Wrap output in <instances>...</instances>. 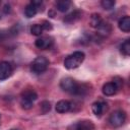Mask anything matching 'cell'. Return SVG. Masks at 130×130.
Returning a JSON list of instances; mask_svg holds the SVG:
<instances>
[{"mask_svg":"<svg viewBox=\"0 0 130 130\" xmlns=\"http://www.w3.org/2000/svg\"><path fill=\"white\" fill-rule=\"evenodd\" d=\"M38 6H36L34 3H29V4H27L26 5V7H25V9H24V14H25V16L27 17V18H30V17H32V16H35L36 14H37V12H38Z\"/></svg>","mask_w":130,"mask_h":130,"instance_id":"obj_15","label":"cell"},{"mask_svg":"<svg viewBox=\"0 0 130 130\" xmlns=\"http://www.w3.org/2000/svg\"><path fill=\"white\" fill-rule=\"evenodd\" d=\"M126 121V114L124 111L117 110L113 112L109 117V122L113 127H120Z\"/></svg>","mask_w":130,"mask_h":130,"instance_id":"obj_5","label":"cell"},{"mask_svg":"<svg viewBox=\"0 0 130 130\" xmlns=\"http://www.w3.org/2000/svg\"><path fill=\"white\" fill-rule=\"evenodd\" d=\"M42 26H43L44 30H51L52 29V24L49 21H46V20L42 23Z\"/></svg>","mask_w":130,"mask_h":130,"instance_id":"obj_23","label":"cell"},{"mask_svg":"<svg viewBox=\"0 0 130 130\" xmlns=\"http://www.w3.org/2000/svg\"><path fill=\"white\" fill-rule=\"evenodd\" d=\"M44 31V28L42 26V24H39V23H36L34 24L31 27H30V32L31 35L34 36H41Z\"/></svg>","mask_w":130,"mask_h":130,"instance_id":"obj_19","label":"cell"},{"mask_svg":"<svg viewBox=\"0 0 130 130\" xmlns=\"http://www.w3.org/2000/svg\"><path fill=\"white\" fill-rule=\"evenodd\" d=\"M84 60V53L81 51H76L66 57L64 60V66L67 69H75L81 65Z\"/></svg>","mask_w":130,"mask_h":130,"instance_id":"obj_2","label":"cell"},{"mask_svg":"<svg viewBox=\"0 0 130 130\" xmlns=\"http://www.w3.org/2000/svg\"><path fill=\"white\" fill-rule=\"evenodd\" d=\"M71 1L69 0H60L56 2V7L60 12H65L70 8Z\"/></svg>","mask_w":130,"mask_h":130,"instance_id":"obj_16","label":"cell"},{"mask_svg":"<svg viewBox=\"0 0 130 130\" xmlns=\"http://www.w3.org/2000/svg\"><path fill=\"white\" fill-rule=\"evenodd\" d=\"M9 130H18V129H9Z\"/></svg>","mask_w":130,"mask_h":130,"instance_id":"obj_24","label":"cell"},{"mask_svg":"<svg viewBox=\"0 0 130 130\" xmlns=\"http://www.w3.org/2000/svg\"><path fill=\"white\" fill-rule=\"evenodd\" d=\"M81 11L79 10H74L72 11L71 13L67 14L65 17H64V22L66 23H72V22H75L76 20H78L80 17H81Z\"/></svg>","mask_w":130,"mask_h":130,"instance_id":"obj_14","label":"cell"},{"mask_svg":"<svg viewBox=\"0 0 130 130\" xmlns=\"http://www.w3.org/2000/svg\"><path fill=\"white\" fill-rule=\"evenodd\" d=\"M37 99H38V94L34 89H30V88L24 89L21 92L20 105H21V107L23 109L28 110V109H30L32 107V104Z\"/></svg>","mask_w":130,"mask_h":130,"instance_id":"obj_3","label":"cell"},{"mask_svg":"<svg viewBox=\"0 0 130 130\" xmlns=\"http://www.w3.org/2000/svg\"><path fill=\"white\" fill-rule=\"evenodd\" d=\"M50 110H51V105H50V103H49L48 101L42 102V104H41V112H42L43 114H46V113H48Z\"/></svg>","mask_w":130,"mask_h":130,"instance_id":"obj_21","label":"cell"},{"mask_svg":"<svg viewBox=\"0 0 130 130\" xmlns=\"http://www.w3.org/2000/svg\"><path fill=\"white\" fill-rule=\"evenodd\" d=\"M118 26L122 31L129 32L130 31V17L128 15L121 17L118 21Z\"/></svg>","mask_w":130,"mask_h":130,"instance_id":"obj_12","label":"cell"},{"mask_svg":"<svg viewBox=\"0 0 130 130\" xmlns=\"http://www.w3.org/2000/svg\"><path fill=\"white\" fill-rule=\"evenodd\" d=\"M53 43L54 41L51 37H41L36 40L35 45L37 48L41 50H46V49H50L53 46Z\"/></svg>","mask_w":130,"mask_h":130,"instance_id":"obj_7","label":"cell"},{"mask_svg":"<svg viewBox=\"0 0 130 130\" xmlns=\"http://www.w3.org/2000/svg\"><path fill=\"white\" fill-rule=\"evenodd\" d=\"M60 87L64 91H67V92L72 93V94H78V95L84 94V92L87 90L84 87V84L77 83L76 80H74L71 77H65V78H63L60 81Z\"/></svg>","mask_w":130,"mask_h":130,"instance_id":"obj_1","label":"cell"},{"mask_svg":"<svg viewBox=\"0 0 130 130\" xmlns=\"http://www.w3.org/2000/svg\"><path fill=\"white\" fill-rule=\"evenodd\" d=\"M96 29H98L96 36H98L99 38L105 39L106 37H108V36L111 34V31H112V26H111V24H110L109 22L103 20V21L101 22V24L96 27Z\"/></svg>","mask_w":130,"mask_h":130,"instance_id":"obj_8","label":"cell"},{"mask_svg":"<svg viewBox=\"0 0 130 130\" xmlns=\"http://www.w3.org/2000/svg\"><path fill=\"white\" fill-rule=\"evenodd\" d=\"M12 73V66L9 62H0V80L8 78Z\"/></svg>","mask_w":130,"mask_h":130,"instance_id":"obj_9","label":"cell"},{"mask_svg":"<svg viewBox=\"0 0 130 130\" xmlns=\"http://www.w3.org/2000/svg\"><path fill=\"white\" fill-rule=\"evenodd\" d=\"M102 90H103V93H104L105 95H108V96L113 95V94H115V93L118 91L116 85H115L112 81L105 83V84L103 85V89H102Z\"/></svg>","mask_w":130,"mask_h":130,"instance_id":"obj_13","label":"cell"},{"mask_svg":"<svg viewBox=\"0 0 130 130\" xmlns=\"http://www.w3.org/2000/svg\"><path fill=\"white\" fill-rule=\"evenodd\" d=\"M71 110V103L66 100H61L56 104V111L58 113H66Z\"/></svg>","mask_w":130,"mask_h":130,"instance_id":"obj_11","label":"cell"},{"mask_svg":"<svg viewBox=\"0 0 130 130\" xmlns=\"http://www.w3.org/2000/svg\"><path fill=\"white\" fill-rule=\"evenodd\" d=\"M112 82L116 85V87H117V89H118V90H119V89H121V88L123 87V79H122L121 77H118V76L114 77Z\"/></svg>","mask_w":130,"mask_h":130,"instance_id":"obj_22","label":"cell"},{"mask_svg":"<svg viewBox=\"0 0 130 130\" xmlns=\"http://www.w3.org/2000/svg\"><path fill=\"white\" fill-rule=\"evenodd\" d=\"M108 109V105L107 103L103 102V101H98V102H94L91 106V110L93 112V114L98 117H101Z\"/></svg>","mask_w":130,"mask_h":130,"instance_id":"obj_10","label":"cell"},{"mask_svg":"<svg viewBox=\"0 0 130 130\" xmlns=\"http://www.w3.org/2000/svg\"><path fill=\"white\" fill-rule=\"evenodd\" d=\"M102 21H103V19H102V17H101L100 14L94 13V14H92L91 17H90V24H91L92 27H95V28H96V27L101 24Z\"/></svg>","mask_w":130,"mask_h":130,"instance_id":"obj_18","label":"cell"},{"mask_svg":"<svg viewBox=\"0 0 130 130\" xmlns=\"http://www.w3.org/2000/svg\"><path fill=\"white\" fill-rule=\"evenodd\" d=\"M101 5L103 6L104 9L110 10L115 6V1H113V0H103L101 2Z\"/></svg>","mask_w":130,"mask_h":130,"instance_id":"obj_20","label":"cell"},{"mask_svg":"<svg viewBox=\"0 0 130 130\" xmlns=\"http://www.w3.org/2000/svg\"><path fill=\"white\" fill-rule=\"evenodd\" d=\"M49 63L50 62L46 57L39 56L32 61V63L30 65V69H31V71L34 73L41 74V73H43V72H45L47 70V68L49 67Z\"/></svg>","mask_w":130,"mask_h":130,"instance_id":"obj_4","label":"cell"},{"mask_svg":"<svg viewBox=\"0 0 130 130\" xmlns=\"http://www.w3.org/2000/svg\"><path fill=\"white\" fill-rule=\"evenodd\" d=\"M67 130H94V125L89 120H82L71 124Z\"/></svg>","mask_w":130,"mask_h":130,"instance_id":"obj_6","label":"cell"},{"mask_svg":"<svg viewBox=\"0 0 130 130\" xmlns=\"http://www.w3.org/2000/svg\"><path fill=\"white\" fill-rule=\"evenodd\" d=\"M120 51L124 56H129L130 55V40L124 41L122 45L120 46Z\"/></svg>","mask_w":130,"mask_h":130,"instance_id":"obj_17","label":"cell"}]
</instances>
